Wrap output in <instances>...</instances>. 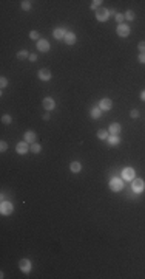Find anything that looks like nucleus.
Returning a JSON list of instances; mask_svg holds the SVG:
<instances>
[{"label":"nucleus","instance_id":"f8f14e48","mask_svg":"<svg viewBox=\"0 0 145 279\" xmlns=\"http://www.w3.org/2000/svg\"><path fill=\"white\" fill-rule=\"evenodd\" d=\"M39 78H40L42 81H50V79H51V71H50L48 68H42V70L39 71Z\"/></svg>","mask_w":145,"mask_h":279},{"label":"nucleus","instance_id":"f257e3e1","mask_svg":"<svg viewBox=\"0 0 145 279\" xmlns=\"http://www.w3.org/2000/svg\"><path fill=\"white\" fill-rule=\"evenodd\" d=\"M131 189L134 191V192H142L143 189H145V183H143V180L142 178H134L133 182H131Z\"/></svg>","mask_w":145,"mask_h":279},{"label":"nucleus","instance_id":"c756f323","mask_svg":"<svg viewBox=\"0 0 145 279\" xmlns=\"http://www.w3.org/2000/svg\"><path fill=\"white\" fill-rule=\"evenodd\" d=\"M6 149H8V144H6L5 141H2V143H0V151H2V152H6Z\"/></svg>","mask_w":145,"mask_h":279},{"label":"nucleus","instance_id":"a211bd4d","mask_svg":"<svg viewBox=\"0 0 145 279\" xmlns=\"http://www.w3.org/2000/svg\"><path fill=\"white\" fill-rule=\"evenodd\" d=\"M108 143H110V144H113V146H116V144H119V143H120V140H119V136H117V135H111V136H108Z\"/></svg>","mask_w":145,"mask_h":279},{"label":"nucleus","instance_id":"2f4dec72","mask_svg":"<svg viewBox=\"0 0 145 279\" xmlns=\"http://www.w3.org/2000/svg\"><path fill=\"white\" fill-rule=\"evenodd\" d=\"M130 115H131V118H139V110H136V109H134V110H131V112H130Z\"/></svg>","mask_w":145,"mask_h":279},{"label":"nucleus","instance_id":"f03ea898","mask_svg":"<svg viewBox=\"0 0 145 279\" xmlns=\"http://www.w3.org/2000/svg\"><path fill=\"white\" fill-rule=\"evenodd\" d=\"M13 211H14L13 203L3 200V202H2V206H0V212H2L3 216H10V214H13Z\"/></svg>","mask_w":145,"mask_h":279},{"label":"nucleus","instance_id":"423d86ee","mask_svg":"<svg viewBox=\"0 0 145 279\" xmlns=\"http://www.w3.org/2000/svg\"><path fill=\"white\" fill-rule=\"evenodd\" d=\"M122 177H123V180H127V182H133V180H134V169H133V168H125L123 172H122Z\"/></svg>","mask_w":145,"mask_h":279},{"label":"nucleus","instance_id":"bb28decb","mask_svg":"<svg viewBox=\"0 0 145 279\" xmlns=\"http://www.w3.org/2000/svg\"><path fill=\"white\" fill-rule=\"evenodd\" d=\"M6 85H8V79H6L5 76H2V79H0V87H2V88H5Z\"/></svg>","mask_w":145,"mask_h":279},{"label":"nucleus","instance_id":"a878e982","mask_svg":"<svg viewBox=\"0 0 145 279\" xmlns=\"http://www.w3.org/2000/svg\"><path fill=\"white\" fill-rule=\"evenodd\" d=\"M100 0H94V2H91V10H99V6H100Z\"/></svg>","mask_w":145,"mask_h":279},{"label":"nucleus","instance_id":"6e6552de","mask_svg":"<svg viewBox=\"0 0 145 279\" xmlns=\"http://www.w3.org/2000/svg\"><path fill=\"white\" fill-rule=\"evenodd\" d=\"M19 267H20V270H22L23 273H30V271H31V260H30V259H22V260L19 262Z\"/></svg>","mask_w":145,"mask_h":279},{"label":"nucleus","instance_id":"20e7f679","mask_svg":"<svg viewBox=\"0 0 145 279\" xmlns=\"http://www.w3.org/2000/svg\"><path fill=\"white\" fill-rule=\"evenodd\" d=\"M108 17H110V11L107 8H99L96 11V19L99 22H105V20H108Z\"/></svg>","mask_w":145,"mask_h":279},{"label":"nucleus","instance_id":"4be33fe9","mask_svg":"<svg viewBox=\"0 0 145 279\" xmlns=\"http://www.w3.org/2000/svg\"><path fill=\"white\" fill-rule=\"evenodd\" d=\"M100 107H94L93 110H91V118H94V119H97L99 116H100Z\"/></svg>","mask_w":145,"mask_h":279},{"label":"nucleus","instance_id":"393cba45","mask_svg":"<svg viewBox=\"0 0 145 279\" xmlns=\"http://www.w3.org/2000/svg\"><path fill=\"white\" fill-rule=\"evenodd\" d=\"M11 121H13V118H11L10 115H3V116H2V122H5V124H11Z\"/></svg>","mask_w":145,"mask_h":279},{"label":"nucleus","instance_id":"c9c22d12","mask_svg":"<svg viewBox=\"0 0 145 279\" xmlns=\"http://www.w3.org/2000/svg\"><path fill=\"white\" fill-rule=\"evenodd\" d=\"M43 119H45V121H46V119H50V115H48V113H45V115H43Z\"/></svg>","mask_w":145,"mask_h":279},{"label":"nucleus","instance_id":"ddd939ff","mask_svg":"<svg viewBox=\"0 0 145 279\" xmlns=\"http://www.w3.org/2000/svg\"><path fill=\"white\" fill-rule=\"evenodd\" d=\"M43 107H45L46 110H53V109L56 107L54 99H53V98H45V99H43Z\"/></svg>","mask_w":145,"mask_h":279},{"label":"nucleus","instance_id":"c85d7f7f","mask_svg":"<svg viewBox=\"0 0 145 279\" xmlns=\"http://www.w3.org/2000/svg\"><path fill=\"white\" fill-rule=\"evenodd\" d=\"M137 48H139V51H140V53H145V41H142V42H139V45H137Z\"/></svg>","mask_w":145,"mask_h":279},{"label":"nucleus","instance_id":"0eeeda50","mask_svg":"<svg viewBox=\"0 0 145 279\" xmlns=\"http://www.w3.org/2000/svg\"><path fill=\"white\" fill-rule=\"evenodd\" d=\"M16 151H17V154H20V155L26 154V152L30 151V143H26V141H22V143H19V144L16 146Z\"/></svg>","mask_w":145,"mask_h":279},{"label":"nucleus","instance_id":"9b49d317","mask_svg":"<svg viewBox=\"0 0 145 279\" xmlns=\"http://www.w3.org/2000/svg\"><path fill=\"white\" fill-rule=\"evenodd\" d=\"M23 138H25V141H26V143H31V144H33V143H36L37 135H36V132H33V130H28V132L25 133V136H23Z\"/></svg>","mask_w":145,"mask_h":279},{"label":"nucleus","instance_id":"6ab92c4d","mask_svg":"<svg viewBox=\"0 0 145 279\" xmlns=\"http://www.w3.org/2000/svg\"><path fill=\"white\" fill-rule=\"evenodd\" d=\"M30 151H31V152H34V154H39V152L42 151V146H40L39 143H33V144L30 146Z\"/></svg>","mask_w":145,"mask_h":279},{"label":"nucleus","instance_id":"b1692460","mask_svg":"<svg viewBox=\"0 0 145 279\" xmlns=\"http://www.w3.org/2000/svg\"><path fill=\"white\" fill-rule=\"evenodd\" d=\"M22 10H25V11L31 10V2H28V0H25V2H22Z\"/></svg>","mask_w":145,"mask_h":279},{"label":"nucleus","instance_id":"1a4fd4ad","mask_svg":"<svg viewBox=\"0 0 145 279\" xmlns=\"http://www.w3.org/2000/svg\"><path fill=\"white\" fill-rule=\"evenodd\" d=\"M37 50H39V51H43V53L50 51V42H48L46 39H40V41L37 42Z\"/></svg>","mask_w":145,"mask_h":279},{"label":"nucleus","instance_id":"5701e85b","mask_svg":"<svg viewBox=\"0 0 145 279\" xmlns=\"http://www.w3.org/2000/svg\"><path fill=\"white\" fill-rule=\"evenodd\" d=\"M30 37H31L33 41H37V42L40 41V34H39L37 31H31V33H30Z\"/></svg>","mask_w":145,"mask_h":279},{"label":"nucleus","instance_id":"7ed1b4c3","mask_svg":"<svg viewBox=\"0 0 145 279\" xmlns=\"http://www.w3.org/2000/svg\"><path fill=\"white\" fill-rule=\"evenodd\" d=\"M110 189H111L113 192H119V191H122V189H123V183H122V180H120V178H111V182H110Z\"/></svg>","mask_w":145,"mask_h":279},{"label":"nucleus","instance_id":"cd10ccee","mask_svg":"<svg viewBox=\"0 0 145 279\" xmlns=\"http://www.w3.org/2000/svg\"><path fill=\"white\" fill-rule=\"evenodd\" d=\"M125 19H128V20H133V19H134V13H133L131 10H130V11H127V13H125Z\"/></svg>","mask_w":145,"mask_h":279},{"label":"nucleus","instance_id":"412c9836","mask_svg":"<svg viewBox=\"0 0 145 279\" xmlns=\"http://www.w3.org/2000/svg\"><path fill=\"white\" fill-rule=\"evenodd\" d=\"M26 58H30V54H28V51H26V50H20V51L17 53V59L23 61V59H26Z\"/></svg>","mask_w":145,"mask_h":279},{"label":"nucleus","instance_id":"39448f33","mask_svg":"<svg viewBox=\"0 0 145 279\" xmlns=\"http://www.w3.org/2000/svg\"><path fill=\"white\" fill-rule=\"evenodd\" d=\"M116 33H117V36H120V37H128V36H130V27L125 25V24H120V25L117 27Z\"/></svg>","mask_w":145,"mask_h":279},{"label":"nucleus","instance_id":"7c9ffc66","mask_svg":"<svg viewBox=\"0 0 145 279\" xmlns=\"http://www.w3.org/2000/svg\"><path fill=\"white\" fill-rule=\"evenodd\" d=\"M125 19V14H116V20L119 22V25L122 24V20Z\"/></svg>","mask_w":145,"mask_h":279},{"label":"nucleus","instance_id":"f3484780","mask_svg":"<svg viewBox=\"0 0 145 279\" xmlns=\"http://www.w3.org/2000/svg\"><path fill=\"white\" fill-rule=\"evenodd\" d=\"M70 169H71V172L77 174V172H80V171H82V165H80L79 161H73V163L70 165Z\"/></svg>","mask_w":145,"mask_h":279},{"label":"nucleus","instance_id":"473e14b6","mask_svg":"<svg viewBox=\"0 0 145 279\" xmlns=\"http://www.w3.org/2000/svg\"><path fill=\"white\" fill-rule=\"evenodd\" d=\"M137 59H139V62H140V64H145V53H140Z\"/></svg>","mask_w":145,"mask_h":279},{"label":"nucleus","instance_id":"72a5a7b5","mask_svg":"<svg viewBox=\"0 0 145 279\" xmlns=\"http://www.w3.org/2000/svg\"><path fill=\"white\" fill-rule=\"evenodd\" d=\"M30 61L36 62V61H37V54H30Z\"/></svg>","mask_w":145,"mask_h":279},{"label":"nucleus","instance_id":"9d476101","mask_svg":"<svg viewBox=\"0 0 145 279\" xmlns=\"http://www.w3.org/2000/svg\"><path fill=\"white\" fill-rule=\"evenodd\" d=\"M99 107H100L102 110H110V109L113 107V101H111L110 98H103V99L99 102Z\"/></svg>","mask_w":145,"mask_h":279},{"label":"nucleus","instance_id":"2eb2a0df","mask_svg":"<svg viewBox=\"0 0 145 279\" xmlns=\"http://www.w3.org/2000/svg\"><path fill=\"white\" fill-rule=\"evenodd\" d=\"M53 34H54V37H56V39H65L66 31H65V28H56Z\"/></svg>","mask_w":145,"mask_h":279},{"label":"nucleus","instance_id":"aec40b11","mask_svg":"<svg viewBox=\"0 0 145 279\" xmlns=\"http://www.w3.org/2000/svg\"><path fill=\"white\" fill-rule=\"evenodd\" d=\"M97 138H99V140H108V130L100 129V130L97 132Z\"/></svg>","mask_w":145,"mask_h":279},{"label":"nucleus","instance_id":"dca6fc26","mask_svg":"<svg viewBox=\"0 0 145 279\" xmlns=\"http://www.w3.org/2000/svg\"><path fill=\"white\" fill-rule=\"evenodd\" d=\"M65 44L74 45V44H76V34H74V33H66V36H65Z\"/></svg>","mask_w":145,"mask_h":279},{"label":"nucleus","instance_id":"f704fd0d","mask_svg":"<svg viewBox=\"0 0 145 279\" xmlns=\"http://www.w3.org/2000/svg\"><path fill=\"white\" fill-rule=\"evenodd\" d=\"M140 99H142V101H145V90L140 93Z\"/></svg>","mask_w":145,"mask_h":279},{"label":"nucleus","instance_id":"4468645a","mask_svg":"<svg viewBox=\"0 0 145 279\" xmlns=\"http://www.w3.org/2000/svg\"><path fill=\"white\" fill-rule=\"evenodd\" d=\"M120 129H122V127H120V124H119V122H113V124L108 127V130H110V133H111V135H117V133H120Z\"/></svg>","mask_w":145,"mask_h":279}]
</instances>
